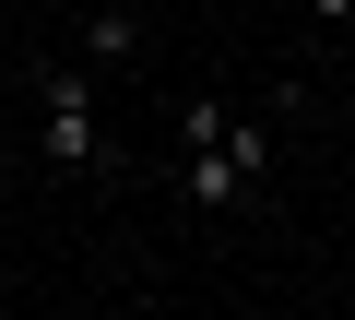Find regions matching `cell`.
<instances>
[{"label":"cell","instance_id":"obj_1","mask_svg":"<svg viewBox=\"0 0 355 320\" xmlns=\"http://www.w3.org/2000/svg\"><path fill=\"white\" fill-rule=\"evenodd\" d=\"M272 130H249L225 95H190V130H178V190H190V214H237V202H261V178H272Z\"/></svg>","mask_w":355,"mask_h":320},{"label":"cell","instance_id":"obj_3","mask_svg":"<svg viewBox=\"0 0 355 320\" xmlns=\"http://www.w3.org/2000/svg\"><path fill=\"white\" fill-rule=\"evenodd\" d=\"M83 48H95L107 71H130V60H142V12H130V0H107V12L83 24Z\"/></svg>","mask_w":355,"mask_h":320},{"label":"cell","instance_id":"obj_4","mask_svg":"<svg viewBox=\"0 0 355 320\" xmlns=\"http://www.w3.org/2000/svg\"><path fill=\"white\" fill-rule=\"evenodd\" d=\"M308 12H320V24H355V0H308Z\"/></svg>","mask_w":355,"mask_h":320},{"label":"cell","instance_id":"obj_5","mask_svg":"<svg viewBox=\"0 0 355 320\" xmlns=\"http://www.w3.org/2000/svg\"><path fill=\"white\" fill-rule=\"evenodd\" d=\"M0 83H12V48H0Z\"/></svg>","mask_w":355,"mask_h":320},{"label":"cell","instance_id":"obj_2","mask_svg":"<svg viewBox=\"0 0 355 320\" xmlns=\"http://www.w3.org/2000/svg\"><path fill=\"white\" fill-rule=\"evenodd\" d=\"M36 154H48V167L60 178H107L119 167V142L95 130V95H83V60H36Z\"/></svg>","mask_w":355,"mask_h":320}]
</instances>
